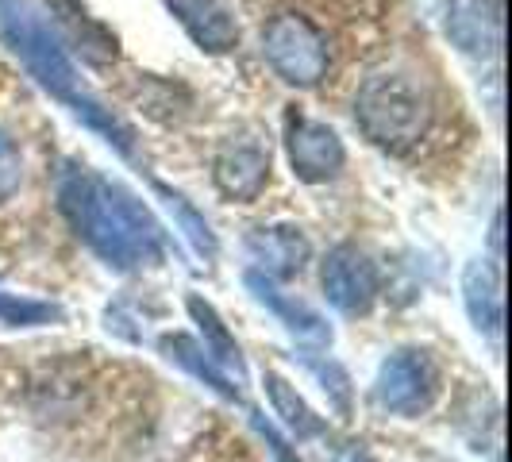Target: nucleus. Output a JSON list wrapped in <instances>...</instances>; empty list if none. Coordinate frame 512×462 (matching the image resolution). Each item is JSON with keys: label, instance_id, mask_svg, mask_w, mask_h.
<instances>
[{"label": "nucleus", "instance_id": "nucleus-1", "mask_svg": "<svg viewBox=\"0 0 512 462\" xmlns=\"http://www.w3.org/2000/svg\"><path fill=\"white\" fill-rule=\"evenodd\" d=\"M58 208L77 239L112 270H143L166 255L162 224L120 181L70 166L58 178Z\"/></svg>", "mask_w": 512, "mask_h": 462}, {"label": "nucleus", "instance_id": "nucleus-2", "mask_svg": "<svg viewBox=\"0 0 512 462\" xmlns=\"http://www.w3.org/2000/svg\"><path fill=\"white\" fill-rule=\"evenodd\" d=\"M0 35L12 51L20 54V62L51 97H58L77 120H85L93 131H101L108 147H116L124 158H135V131L81 85L74 58L66 51V39L54 31V24L43 16L39 4L0 0Z\"/></svg>", "mask_w": 512, "mask_h": 462}, {"label": "nucleus", "instance_id": "nucleus-3", "mask_svg": "<svg viewBox=\"0 0 512 462\" xmlns=\"http://www.w3.org/2000/svg\"><path fill=\"white\" fill-rule=\"evenodd\" d=\"M355 124L378 151L409 154L432 128V97L416 77L378 70L355 93Z\"/></svg>", "mask_w": 512, "mask_h": 462}, {"label": "nucleus", "instance_id": "nucleus-4", "mask_svg": "<svg viewBox=\"0 0 512 462\" xmlns=\"http://www.w3.org/2000/svg\"><path fill=\"white\" fill-rule=\"evenodd\" d=\"M262 54L270 70L293 89H316L332 70L328 35L301 12H278L262 27Z\"/></svg>", "mask_w": 512, "mask_h": 462}, {"label": "nucleus", "instance_id": "nucleus-5", "mask_svg": "<svg viewBox=\"0 0 512 462\" xmlns=\"http://www.w3.org/2000/svg\"><path fill=\"white\" fill-rule=\"evenodd\" d=\"M439 393V366L432 362L428 351H393L389 359L378 366V382H374V397L385 412L393 416H420L432 409Z\"/></svg>", "mask_w": 512, "mask_h": 462}, {"label": "nucleus", "instance_id": "nucleus-6", "mask_svg": "<svg viewBox=\"0 0 512 462\" xmlns=\"http://www.w3.org/2000/svg\"><path fill=\"white\" fill-rule=\"evenodd\" d=\"M320 289L328 305L339 308L343 316H366L378 305L382 293V274L374 258L355 243H335L320 262Z\"/></svg>", "mask_w": 512, "mask_h": 462}, {"label": "nucleus", "instance_id": "nucleus-7", "mask_svg": "<svg viewBox=\"0 0 512 462\" xmlns=\"http://www.w3.org/2000/svg\"><path fill=\"white\" fill-rule=\"evenodd\" d=\"M212 181H216L224 201L255 205L270 185V147L258 139L255 131L228 135L216 147V158H212Z\"/></svg>", "mask_w": 512, "mask_h": 462}, {"label": "nucleus", "instance_id": "nucleus-8", "mask_svg": "<svg viewBox=\"0 0 512 462\" xmlns=\"http://www.w3.org/2000/svg\"><path fill=\"white\" fill-rule=\"evenodd\" d=\"M285 154L293 174L305 185H324L343 174L347 166V147L335 135V128L308 120V116H289L285 120Z\"/></svg>", "mask_w": 512, "mask_h": 462}, {"label": "nucleus", "instance_id": "nucleus-9", "mask_svg": "<svg viewBox=\"0 0 512 462\" xmlns=\"http://www.w3.org/2000/svg\"><path fill=\"white\" fill-rule=\"evenodd\" d=\"M443 31L459 54L489 62L505 47V0H447Z\"/></svg>", "mask_w": 512, "mask_h": 462}, {"label": "nucleus", "instance_id": "nucleus-10", "mask_svg": "<svg viewBox=\"0 0 512 462\" xmlns=\"http://www.w3.org/2000/svg\"><path fill=\"white\" fill-rule=\"evenodd\" d=\"M247 255L255 258V270L266 278L289 282L308 266L312 243L297 224H258L247 231Z\"/></svg>", "mask_w": 512, "mask_h": 462}, {"label": "nucleus", "instance_id": "nucleus-11", "mask_svg": "<svg viewBox=\"0 0 512 462\" xmlns=\"http://www.w3.org/2000/svg\"><path fill=\"white\" fill-rule=\"evenodd\" d=\"M162 4L205 54H231L243 39L228 0H162Z\"/></svg>", "mask_w": 512, "mask_h": 462}, {"label": "nucleus", "instance_id": "nucleus-12", "mask_svg": "<svg viewBox=\"0 0 512 462\" xmlns=\"http://www.w3.org/2000/svg\"><path fill=\"white\" fill-rule=\"evenodd\" d=\"M243 282H247V289L255 293L258 305H266L278 320H282L289 332L297 335L301 343H316V347H328L332 343V328H328V320L316 312V308L301 305V301H293L289 293H282L278 285H274V278H266L262 270H247L243 274Z\"/></svg>", "mask_w": 512, "mask_h": 462}, {"label": "nucleus", "instance_id": "nucleus-13", "mask_svg": "<svg viewBox=\"0 0 512 462\" xmlns=\"http://www.w3.org/2000/svg\"><path fill=\"white\" fill-rule=\"evenodd\" d=\"M462 305L470 312L474 328L486 335H501L505 324V297H501V266L474 258L462 270Z\"/></svg>", "mask_w": 512, "mask_h": 462}, {"label": "nucleus", "instance_id": "nucleus-14", "mask_svg": "<svg viewBox=\"0 0 512 462\" xmlns=\"http://www.w3.org/2000/svg\"><path fill=\"white\" fill-rule=\"evenodd\" d=\"M162 355H166L170 362H178L181 370H189L197 382H205L208 389H212V393H220L224 401H239V389L231 385L228 374L212 362V355H208L193 335H185V332L166 335V339H162Z\"/></svg>", "mask_w": 512, "mask_h": 462}, {"label": "nucleus", "instance_id": "nucleus-15", "mask_svg": "<svg viewBox=\"0 0 512 462\" xmlns=\"http://www.w3.org/2000/svg\"><path fill=\"white\" fill-rule=\"evenodd\" d=\"M189 316L197 320V328H201V339H205V351L212 355V362L220 366V370H235V378L243 382L247 378V362H243V351H239V343H235V335L224 328V320H220V312L208 305L201 293H193L189 301Z\"/></svg>", "mask_w": 512, "mask_h": 462}, {"label": "nucleus", "instance_id": "nucleus-16", "mask_svg": "<svg viewBox=\"0 0 512 462\" xmlns=\"http://www.w3.org/2000/svg\"><path fill=\"white\" fill-rule=\"evenodd\" d=\"M262 385H266V397H270L274 412L282 416V424L293 432V436H297V439L328 436V424H324L316 412L308 409V401L297 393V385H289L282 374H274V370L262 378Z\"/></svg>", "mask_w": 512, "mask_h": 462}, {"label": "nucleus", "instance_id": "nucleus-17", "mask_svg": "<svg viewBox=\"0 0 512 462\" xmlns=\"http://www.w3.org/2000/svg\"><path fill=\"white\" fill-rule=\"evenodd\" d=\"M154 193H158V197L166 201V208L174 212V220H178V228L185 231V239L193 243V251L212 262V258H216V251H220V243H216V235H212V228H208L205 216L189 205L178 189H170V185H162V181H154Z\"/></svg>", "mask_w": 512, "mask_h": 462}, {"label": "nucleus", "instance_id": "nucleus-18", "mask_svg": "<svg viewBox=\"0 0 512 462\" xmlns=\"http://www.w3.org/2000/svg\"><path fill=\"white\" fill-rule=\"evenodd\" d=\"M66 312L62 305L51 301H35V297H16L0 289V324L8 328H47V324H62Z\"/></svg>", "mask_w": 512, "mask_h": 462}, {"label": "nucleus", "instance_id": "nucleus-19", "mask_svg": "<svg viewBox=\"0 0 512 462\" xmlns=\"http://www.w3.org/2000/svg\"><path fill=\"white\" fill-rule=\"evenodd\" d=\"M20 181H24V158H20V147H16V139H12L8 131L0 128V205L16 197Z\"/></svg>", "mask_w": 512, "mask_h": 462}, {"label": "nucleus", "instance_id": "nucleus-20", "mask_svg": "<svg viewBox=\"0 0 512 462\" xmlns=\"http://www.w3.org/2000/svg\"><path fill=\"white\" fill-rule=\"evenodd\" d=\"M251 424H255V428H258V436H262V439H266V443H270V451H274V459H278V462H301V459H297V455H293V451H289V443H285V439L278 436V432H274V428H270V424H266V420H262L258 412H251Z\"/></svg>", "mask_w": 512, "mask_h": 462}, {"label": "nucleus", "instance_id": "nucleus-21", "mask_svg": "<svg viewBox=\"0 0 512 462\" xmlns=\"http://www.w3.org/2000/svg\"><path fill=\"white\" fill-rule=\"evenodd\" d=\"M332 462H374V455H370L362 443H343L332 455Z\"/></svg>", "mask_w": 512, "mask_h": 462}, {"label": "nucleus", "instance_id": "nucleus-22", "mask_svg": "<svg viewBox=\"0 0 512 462\" xmlns=\"http://www.w3.org/2000/svg\"><path fill=\"white\" fill-rule=\"evenodd\" d=\"M501 220H505V216L497 212V216H493V235H489V239H493V251H497V258H501Z\"/></svg>", "mask_w": 512, "mask_h": 462}]
</instances>
